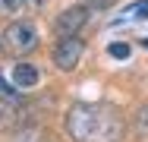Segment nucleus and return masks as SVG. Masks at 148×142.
<instances>
[{
	"mask_svg": "<svg viewBox=\"0 0 148 142\" xmlns=\"http://www.w3.org/2000/svg\"><path fill=\"white\" fill-rule=\"evenodd\" d=\"M66 133L73 142H123L126 120L110 104H73L66 111Z\"/></svg>",
	"mask_w": 148,
	"mask_h": 142,
	"instance_id": "1",
	"label": "nucleus"
},
{
	"mask_svg": "<svg viewBox=\"0 0 148 142\" xmlns=\"http://www.w3.org/2000/svg\"><path fill=\"white\" fill-rule=\"evenodd\" d=\"M0 48L10 57H25L38 48V28L25 22V19H16L0 32Z\"/></svg>",
	"mask_w": 148,
	"mask_h": 142,
	"instance_id": "2",
	"label": "nucleus"
},
{
	"mask_svg": "<svg viewBox=\"0 0 148 142\" xmlns=\"http://www.w3.org/2000/svg\"><path fill=\"white\" fill-rule=\"evenodd\" d=\"M82 54H85V41L79 38V35H73V38H60L57 44H54V66L63 70V73H73L79 63H82Z\"/></svg>",
	"mask_w": 148,
	"mask_h": 142,
	"instance_id": "3",
	"label": "nucleus"
},
{
	"mask_svg": "<svg viewBox=\"0 0 148 142\" xmlns=\"http://www.w3.org/2000/svg\"><path fill=\"white\" fill-rule=\"evenodd\" d=\"M91 10L85 3H76V6H69V10H63L57 19H54V35L57 38H73V35H79L85 22H88Z\"/></svg>",
	"mask_w": 148,
	"mask_h": 142,
	"instance_id": "4",
	"label": "nucleus"
},
{
	"mask_svg": "<svg viewBox=\"0 0 148 142\" xmlns=\"http://www.w3.org/2000/svg\"><path fill=\"white\" fill-rule=\"evenodd\" d=\"M13 85L16 88H35L38 85V66L35 63H16L13 66Z\"/></svg>",
	"mask_w": 148,
	"mask_h": 142,
	"instance_id": "5",
	"label": "nucleus"
},
{
	"mask_svg": "<svg viewBox=\"0 0 148 142\" xmlns=\"http://www.w3.org/2000/svg\"><path fill=\"white\" fill-rule=\"evenodd\" d=\"M132 130L139 136H148V104H142L139 111L132 114Z\"/></svg>",
	"mask_w": 148,
	"mask_h": 142,
	"instance_id": "6",
	"label": "nucleus"
},
{
	"mask_svg": "<svg viewBox=\"0 0 148 142\" xmlns=\"http://www.w3.org/2000/svg\"><path fill=\"white\" fill-rule=\"evenodd\" d=\"M25 10V0H0V13H22Z\"/></svg>",
	"mask_w": 148,
	"mask_h": 142,
	"instance_id": "7",
	"label": "nucleus"
},
{
	"mask_svg": "<svg viewBox=\"0 0 148 142\" xmlns=\"http://www.w3.org/2000/svg\"><path fill=\"white\" fill-rule=\"evenodd\" d=\"M107 51H110V57H117V60H126V57H129V44H126V41H114Z\"/></svg>",
	"mask_w": 148,
	"mask_h": 142,
	"instance_id": "8",
	"label": "nucleus"
},
{
	"mask_svg": "<svg viewBox=\"0 0 148 142\" xmlns=\"http://www.w3.org/2000/svg\"><path fill=\"white\" fill-rule=\"evenodd\" d=\"M114 3H117V0H85V6H88V10H110Z\"/></svg>",
	"mask_w": 148,
	"mask_h": 142,
	"instance_id": "9",
	"label": "nucleus"
},
{
	"mask_svg": "<svg viewBox=\"0 0 148 142\" xmlns=\"http://www.w3.org/2000/svg\"><path fill=\"white\" fill-rule=\"evenodd\" d=\"M0 95H6V98H16V88H13V85L6 82L3 76H0Z\"/></svg>",
	"mask_w": 148,
	"mask_h": 142,
	"instance_id": "10",
	"label": "nucleus"
},
{
	"mask_svg": "<svg viewBox=\"0 0 148 142\" xmlns=\"http://www.w3.org/2000/svg\"><path fill=\"white\" fill-rule=\"evenodd\" d=\"M44 3H47V0H25V6H32V10H41Z\"/></svg>",
	"mask_w": 148,
	"mask_h": 142,
	"instance_id": "11",
	"label": "nucleus"
}]
</instances>
